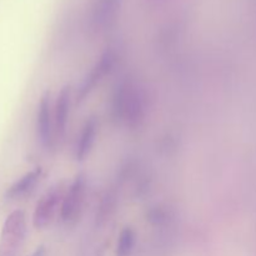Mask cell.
<instances>
[{"mask_svg":"<svg viewBox=\"0 0 256 256\" xmlns=\"http://www.w3.org/2000/svg\"><path fill=\"white\" fill-rule=\"evenodd\" d=\"M110 115L115 122L136 129L146 116V98L132 80H122L115 86L110 102Z\"/></svg>","mask_w":256,"mask_h":256,"instance_id":"obj_1","label":"cell"},{"mask_svg":"<svg viewBox=\"0 0 256 256\" xmlns=\"http://www.w3.org/2000/svg\"><path fill=\"white\" fill-rule=\"evenodd\" d=\"M26 236V216L22 210L8 215L0 232V256H20Z\"/></svg>","mask_w":256,"mask_h":256,"instance_id":"obj_2","label":"cell"},{"mask_svg":"<svg viewBox=\"0 0 256 256\" xmlns=\"http://www.w3.org/2000/svg\"><path fill=\"white\" fill-rule=\"evenodd\" d=\"M115 64H116V54L114 50L108 49L100 55L99 59L96 60L90 72H88L86 76L82 80L76 95V102H84L92 92L98 88V85L102 84V80L112 72Z\"/></svg>","mask_w":256,"mask_h":256,"instance_id":"obj_3","label":"cell"},{"mask_svg":"<svg viewBox=\"0 0 256 256\" xmlns=\"http://www.w3.org/2000/svg\"><path fill=\"white\" fill-rule=\"evenodd\" d=\"M86 194V178L84 174H78L74 182L62 198L60 208V218L65 224H72L78 222L82 215Z\"/></svg>","mask_w":256,"mask_h":256,"instance_id":"obj_4","label":"cell"},{"mask_svg":"<svg viewBox=\"0 0 256 256\" xmlns=\"http://www.w3.org/2000/svg\"><path fill=\"white\" fill-rule=\"evenodd\" d=\"M36 129L38 138H39L42 146L45 149H52L54 145L55 122L52 108V95L49 92H45L40 98Z\"/></svg>","mask_w":256,"mask_h":256,"instance_id":"obj_5","label":"cell"},{"mask_svg":"<svg viewBox=\"0 0 256 256\" xmlns=\"http://www.w3.org/2000/svg\"><path fill=\"white\" fill-rule=\"evenodd\" d=\"M62 185H55L50 188L38 202L35 206L34 215H32V224L36 229H44L52 222L54 219V215L56 212L59 202L62 200Z\"/></svg>","mask_w":256,"mask_h":256,"instance_id":"obj_6","label":"cell"},{"mask_svg":"<svg viewBox=\"0 0 256 256\" xmlns=\"http://www.w3.org/2000/svg\"><path fill=\"white\" fill-rule=\"evenodd\" d=\"M119 0H96L92 12V26L96 32L106 30L118 15Z\"/></svg>","mask_w":256,"mask_h":256,"instance_id":"obj_7","label":"cell"},{"mask_svg":"<svg viewBox=\"0 0 256 256\" xmlns=\"http://www.w3.org/2000/svg\"><path fill=\"white\" fill-rule=\"evenodd\" d=\"M42 168H35L32 172H26L18 182H15L5 192V199L8 200H19L28 196L34 192L36 185L42 179Z\"/></svg>","mask_w":256,"mask_h":256,"instance_id":"obj_8","label":"cell"},{"mask_svg":"<svg viewBox=\"0 0 256 256\" xmlns=\"http://www.w3.org/2000/svg\"><path fill=\"white\" fill-rule=\"evenodd\" d=\"M70 98H72V90L70 86H64L60 90L56 98L54 109V122H55V135L58 139H62L66 132L68 118H69L70 109Z\"/></svg>","mask_w":256,"mask_h":256,"instance_id":"obj_9","label":"cell"},{"mask_svg":"<svg viewBox=\"0 0 256 256\" xmlns=\"http://www.w3.org/2000/svg\"><path fill=\"white\" fill-rule=\"evenodd\" d=\"M98 134V119L95 116L88 118L85 124L82 125V129L80 132L79 138L75 148V156L79 162L84 160L92 152V146L95 144Z\"/></svg>","mask_w":256,"mask_h":256,"instance_id":"obj_10","label":"cell"},{"mask_svg":"<svg viewBox=\"0 0 256 256\" xmlns=\"http://www.w3.org/2000/svg\"><path fill=\"white\" fill-rule=\"evenodd\" d=\"M135 242H136V234L132 228H124L122 232H120L119 240H118L116 256H132Z\"/></svg>","mask_w":256,"mask_h":256,"instance_id":"obj_11","label":"cell"},{"mask_svg":"<svg viewBox=\"0 0 256 256\" xmlns=\"http://www.w3.org/2000/svg\"><path fill=\"white\" fill-rule=\"evenodd\" d=\"M45 254H46V250H45V248L42 245V246H39L36 250H35L34 254L32 256H45Z\"/></svg>","mask_w":256,"mask_h":256,"instance_id":"obj_12","label":"cell"}]
</instances>
